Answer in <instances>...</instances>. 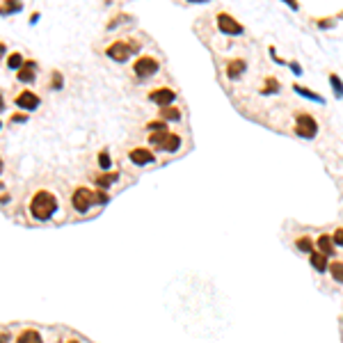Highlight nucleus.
<instances>
[{
  "instance_id": "nucleus-1",
  "label": "nucleus",
  "mask_w": 343,
  "mask_h": 343,
  "mask_svg": "<svg viewBox=\"0 0 343 343\" xmlns=\"http://www.w3.org/2000/svg\"><path fill=\"white\" fill-rule=\"evenodd\" d=\"M57 211V199L48 192V190H39V192L32 197L30 201V213L35 220L46 222V220L53 218V213Z\"/></svg>"
},
{
  "instance_id": "nucleus-2",
  "label": "nucleus",
  "mask_w": 343,
  "mask_h": 343,
  "mask_svg": "<svg viewBox=\"0 0 343 343\" xmlns=\"http://www.w3.org/2000/svg\"><path fill=\"white\" fill-rule=\"evenodd\" d=\"M140 50V44L133 39H117L112 41V44L105 48V55H108L112 62H117V64H124V62H128L130 57H133L135 53Z\"/></svg>"
},
{
  "instance_id": "nucleus-3",
  "label": "nucleus",
  "mask_w": 343,
  "mask_h": 343,
  "mask_svg": "<svg viewBox=\"0 0 343 343\" xmlns=\"http://www.w3.org/2000/svg\"><path fill=\"white\" fill-rule=\"evenodd\" d=\"M318 130H320V126L311 112H295L293 114V133L298 135V138L313 140L318 135Z\"/></svg>"
},
{
  "instance_id": "nucleus-4",
  "label": "nucleus",
  "mask_w": 343,
  "mask_h": 343,
  "mask_svg": "<svg viewBox=\"0 0 343 343\" xmlns=\"http://www.w3.org/2000/svg\"><path fill=\"white\" fill-rule=\"evenodd\" d=\"M215 28H218L222 35H227V37L245 35V25L240 23L234 14H229V12H218V16H215Z\"/></svg>"
},
{
  "instance_id": "nucleus-5",
  "label": "nucleus",
  "mask_w": 343,
  "mask_h": 343,
  "mask_svg": "<svg viewBox=\"0 0 343 343\" xmlns=\"http://www.w3.org/2000/svg\"><path fill=\"white\" fill-rule=\"evenodd\" d=\"M158 71H160V62L156 60V57H151V55H140L138 60L133 62V74L138 76L140 80L154 78Z\"/></svg>"
},
{
  "instance_id": "nucleus-6",
  "label": "nucleus",
  "mask_w": 343,
  "mask_h": 343,
  "mask_svg": "<svg viewBox=\"0 0 343 343\" xmlns=\"http://www.w3.org/2000/svg\"><path fill=\"white\" fill-rule=\"evenodd\" d=\"M94 190L87 188H76L74 194H71V206H74L78 213H87V211L94 206Z\"/></svg>"
},
{
  "instance_id": "nucleus-7",
  "label": "nucleus",
  "mask_w": 343,
  "mask_h": 343,
  "mask_svg": "<svg viewBox=\"0 0 343 343\" xmlns=\"http://www.w3.org/2000/svg\"><path fill=\"white\" fill-rule=\"evenodd\" d=\"M147 99H149L154 105H158V108H167V105H174L176 92L172 90V87H156V90L149 92Z\"/></svg>"
},
{
  "instance_id": "nucleus-8",
  "label": "nucleus",
  "mask_w": 343,
  "mask_h": 343,
  "mask_svg": "<svg viewBox=\"0 0 343 343\" xmlns=\"http://www.w3.org/2000/svg\"><path fill=\"white\" fill-rule=\"evenodd\" d=\"M128 160L133 165H138V167H145V165L156 163V154L151 149H147V147H135V149L128 151Z\"/></svg>"
},
{
  "instance_id": "nucleus-9",
  "label": "nucleus",
  "mask_w": 343,
  "mask_h": 343,
  "mask_svg": "<svg viewBox=\"0 0 343 343\" xmlns=\"http://www.w3.org/2000/svg\"><path fill=\"white\" fill-rule=\"evenodd\" d=\"M245 74H247V60H243V57H234V60H229L227 66H224L227 80H240Z\"/></svg>"
},
{
  "instance_id": "nucleus-10",
  "label": "nucleus",
  "mask_w": 343,
  "mask_h": 343,
  "mask_svg": "<svg viewBox=\"0 0 343 343\" xmlns=\"http://www.w3.org/2000/svg\"><path fill=\"white\" fill-rule=\"evenodd\" d=\"M179 149H181V135H179V133H172V130H167V135H165L163 145L158 147V151H165V154H176Z\"/></svg>"
},
{
  "instance_id": "nucleus-11",
  "label": "nucleus",
  "mask_w": 343,
  "mask_h": 343,
  "mask_svg": "<svg viewBox=\"0 0 343 343\" xmlns=\"http://www.w3.org/2000/svg\"><path fill=\"white\" fill-rule=\"evenodd\" d=\"M14 101H16V105H19V108H23V110L39 108V96H37L35 92H21Z\"/></svg>"
},
{
  "instance_id": "nucleus-12",
  "label": "nucleus",
  "mask_w": 343,
  "mask_h": 343,
  "mask_svg": "<svg viewBox=\"0 0 343 343\" xmlns=\"http://www.w3.org/2000/svg\"><path fill=\"white\" fill-rule=\"evenodd\" d=\"M16 78H19V83H35L37 78V64L32 60H25L23 66L19 69V74H16Z\"/></svg>"
},
{
  "instance_id": "nucleus-13",
  "label": "nucleus",
  "mask_w": 343,
  "mask_h": 343,
  "mask_svg": "<svg viewBox=\"0 0 343 343\" xmlns=\"http://www.w3.org/2000/svg\"><path fill=\"white\" fill-rule=\"evenodd\" d=\"M309 263H311V268L316 270V272H325V270L329 268V256L316 249V252L309 254Z\"/></svg>"
},
{
  "instance_id": "nucleus-14",
  "label": "nucleus",
  "mask_w": 343,
  "mask_h": 343,
  "mask_svg": "<svg viewBox=\"0 0 343 343\" xmlns=\"http://www.w3.org/2000/svg\"><path fill=\"white\" fill-rule=\"evenodd\" d=\"M293 92H295V94H300L302 99H307V101H313V103H318V105H325V99L318 94V92L309 90V87H304V85H300V83L293 85Z\"/></svg>"
},
{
  "instance_id": "nucleus-15",
  "label": "nucleus",
  "mask_w": 343,
  "mask_h": 343,
  "mask_svg": "<svg viewBox=\"0 0 343 343\" xmlns=\"http://www.w3.org/2000/svg\"><path fill=\"white\" fill-rule=\"evenodd\" d=\"M279 92H282V83L275 76L263 78V85H261V90H259L261 96H272V94H279Z\"/></svg>"
},
{
  "instance_id": "nucleus-16",
  "label": "nucleus",
  "mask_w": 343,
  "mask_h": 343,
  "mask_svg": "<svg viewBox=\"0 0 343 343\" xmlns=\"http://www.w3.org/2000/svg\"><path fill=\"white\" fill-rule=\"evenodd\" d=\"M181 117H183V112H181V108H176V105L160 108V119L163 121H181Z\"/></svg>"
},
{
  "instance_id": "nucleus-17",
  "label": "nucleus",
  "mask_w": 343,
  "mask_h": 343,
  "mask_svg": "<svg viewBox=\"0 0 343 343\" xmlns=\"http://www.w3.org/2000/svg\"><path fill=\"white\" fill-rule=\"evenodd\" d=\"M327 80H329V87H332V92H334V99H343V80H341V76L332 71V74L327 76Z\"/></svg>"
},
{
  "instance_id": "nucleus-18",
  "label": "nucleus",
  "mask_w": 343,
  "mask_h": 343,
  "mask_svg": "<svg viewBox=\"0 0 343 343\" xmlns=\"http://www.w3.org/2000/svg\"><path fill=\"white\" fill-rule=\"evenodd\" d=\"M316 247H318V252H323V254H327V256H332V254H334V243H332V236L323 234L318 240H316Z\"/></svg>"
},
{
  "instance_id": "nucleus-19",
  "label": "nucleus",
  "mask_w": 343,
  "mask_h": 343,
  "mask_svg": "<svg viewBox=\"0 0 343 343\" xmlns=\"http://www.w3.org/2000/svg\"><path fill=\"white\" fill-rule=\"evenodd\" d=\"M23 10V3L21 0H3L0 3V14H14V12H21Z\"/></svg>"
},
{
  "instance_id": "nucleus-20",
  "label": "nucleus",
  "mask_w": 343,
  "mask_h": 343,
  "mask_svg": "<svg viewBox=\"0 0 343 343\" xmlns=\"http://www.w3.org/2000/svg\"><path fill=\"white\" fill-rule=\"evenodd\" d=\"M16 343H41V334L37 329H25L16 336Z\"/></svg>"
},
{
  "instance_id": "nucleus-21",
  "label": "nucleus",
  "mask_w": 343,
  "mask_h": 343,
  "mask_svg": "<svg viewBox=\"0 0 343 343\" xmlns=\"http://www.w3.org/2000/svg\"><path fill=\"white\" fill-rule=\"evenodd\" d=\"M295 247L300 249V252H304V254H311V252H316V243H313L309 236H300L298 240H295Z\"/></svg>"
},
{
  "instance_id": "nucleus-22",
  "label": "nucleus",
  "mask_w": 343,
  "mask_h": 343,
  "mask_svg": "<svg viewBox=\"0 0 343 343\" xmlns=\"http://www.w3.org/2000/svg\"><path fill=\"white\" fill-rule=\"evenodd\" d=\"M117 179H119V174H114V172H110L108 174V172H103L101 176H96V185H99L101 190H108Z\"/></svg>"
},
{
  "instance_id": "nucleus-23",
  "label": "nucleus",
  "mask_w": 343,
  "mask_h": 343,
  "mask_svg": "<svg viewBox=\"0 0 343 343\" xmlns=\"http://www.w3.org/2000/svg\"><path fill=\"white\" fill-rule=\"evenodd\" d=\"M336 16H323V19H313V25L318 28V30H332L334 25H336Z\"/></svg>"
},
{
  "instance_id": "nucleus-24",
  "label": "nucleus",
  "mask_w": 343,
  "mask_h": 343,
  "mask_svg": "<svg viewBox=\"0 0 343 343\" xmlns=\"http://www.w3.org/2000/svg\"><path fill=\"white\" fill-rule=\"evenodd\" d=\"M329 275H332V279L336 284H343V261H332L329 263Z\"/></svg>"
},
{
  "instance_id": "nucleus-25",
  "label": "nucleus",
  "mask_w": 343,
  "mask_h": 343,
  "mask_svg": "<svg viewBox=\"0 0 343 343\" xmlns=\"http://www.w3.org/2000/svg\"><path fill=\"white\" fill-rule=\"evenodd\" d=\"M23 62L25 60H23V55H21V53H12L10 57H7V66H10V69H16V71L23 66Z\"/></svg>"
},
{
  "instance_id": "nucleus-26",
  "label": "nucleus",
  "mask_w": 343,
  "mask_h": 343,
  "mask_svg": "<svg viewBox=\"0 0 343 343\" xmlns=\"http://www.w3.org/2000/svg\"><path fill=\"white\" fill-rule=\"evenodd\" d=\"M165 135H167V130H156V133H149V145L154 147V149H158V147L163 145Z\"/></svg>"
},
{
  "instance_id": "nucleus-27",
  "label": "nucleus",
  "mask_w": 343,
  "mask_h": 343,
  "mask_svg": "<svg viewBox=\"0 0 343 343\" xmlns=\"http://www.w3.org/2000/svg\"><path fill=\"white\" fill-rule=\"evenodd\" d=\"M110 165H112V160H110V154H108V151H101V154H99V167L103 169V172H108Z\"/></svg>"
},
{
  "instance_id": "nucleus-28",
  "label": "nucleus",
  "mask_w": 343,
  "mask_h": 343,
  "mask_svg": "<svg viewBox=\"0 0 343 343\" xmlns=\"http://www.w3.org/2000/svg\"><path fill=\"white\" fill-rule=\"evenodd\" d=\"M147 130H149V133H156V130H167V124H165L163 119H154V121L147 124Z\"/></svg>"
},
{
  "instance_id": "nucleus-29",
  "label": "nucleus",
  "mask_w": 343,
  "mask_h": 343,
  "mask_svg": "<svg viewBox=\"0 0 343 343\" xmlns=\"http://www.w3.org/2000/svg\"><path fill=\"white\" fill-rule=\"evenodd\" d=\"M332 243H334V247H343V227H338L332 234Z\"/></svg>"
},
{
  "instance_id": "nucleus-30",
  "label": "nucleus",
  "mask_w": 343,
  "mask_h": 343,
  "mask_svg": "<svg viewBox=\"0 0 343 343\" xmlns=\"http://www.w3.org/2000/svg\"><path fill=\"white\" fill-rule=\"evenodd\" d=\"M268 53H270V57H272V60H275V64H279V66H286V64H289V62H286V60H282V57H279V55H277V48H275V46H270V48H268Z\"/></svg>"
},
{
  "instance_id": "nucleus-31",
  "label": "nucleus",
  "mask_w": 343,
  "mask_h": 343,
  "mask_svg": "<svg viewBox=\"0 0 343 343\" xmlns=\"http://www.w3.org/2000/svg\"><path fill=\"white\" fill-rule=\"evenodd\" d=\"M62 85H64L62 74H60V71H53V87H55V90H62Z\"/></svg>"
},
{
  "instance_id": "nucleus-32",
  "label": "nucleus",
  "mask_w": 343,
  "mask_h": 343,
  "mask_svg": "<svg viewBox=\"0 0 343 343\" xmlns=\"http://www.w3.org/2000/svg\"><path fill=\"white\" fill-rule=\"evenodd\" d=\"M94 201L96 204H105V201H108V194H105V190H94Z\"/></svg>"
},
{
  "instance_id": "nucleus-33",
  "label": "nucleus",
  "mask_w": 343,
  "mask_h": 343,
  "mask_svg": "<svg viewBox=\"0 0 343 343\" xmlns=\"http://www.w3.org/2000/svg\"><path fill=\"white\" fill-rule=\"evenodd\" d=\"M286 66H289V69L293 71V76H302V66H300L298 62H295V60H291V62H289V64H286Z\"/></svg>"
},
{
  "instance_id": "nucleus-34",
  "label": "nucleus",
  "mask_w": 343,
  "mask_h": 343,
  "mask_svg": "<svg viewBox=\"0 0 343 343\" xmlns=\"http://www.w3.org/2000/svg\"><path fill=\"white\" fill-rule=\"evenodd\" d=\"M14 121H16V124H23V121H28V114H25V112H16L14 117H12V124H14Z\"/></svg>"
},
{
  "instance_id": "nucleus-35",
  "label": "nucleus",
  "mask_w": 343,
  "mask_h": 343,
  "mask_svg": "<svg viewBox=\"0 0 343 343\" xmlns=\"http://www.w3.org/2000/svg\"><path fill=\"white\" fill-rule=\"evenodd\" d=\"M282 3H284V5H289L293 12H298V10H300V3H298V0H282Z\"/></svg>"
},
{
  "instance_id": "nucleus-36",
  "label": "nucleus",
  "mask_w": 343,
  "mask_h": 343,
  "mask_svg": "<svg viewBox=\"0 0 343 343\" xmlns=\"http://www.w3.org/2000/svg\"><path fill=\"white\" fill-rule=\"evenodd\" d=\"M188 5H204V3H211V0H185Z\"/></svg>"
},
{
  "instance_id": "nucleus-37",
  "label": "nucleus",
  "mask_w": 343,
  "mask_h": 343,
  "mask_svg": "<svg viewBox=\"0 0 343 343\" xmlns=\"http://www.w3.org/2000/svg\"><path fill=\"white\" fill-rule=\"evenodd\" d=\"M5 108V103H3V92H0V110Z\"/></svg>"
},
{
  "instance_id": "nucleus-38",
  "label": "nucleus",
  "mask_w": 343,
  "mask_h": 343,
  "mask_svg": "<svg viewBox=\"0 0 343 343\" xmlns=\"http://www.w3.org/2000/svg\"><path fill=\"white\" fill-rule=\"evenodd\" d=\"M5 53V44H3V41H0V55Z\"/></svg>"
},
{
  "instance_id": "nucleus-39",
  "label": "nucleus",
  "mask_w": 343,
  "mask_h": 343,
  "mask_svg": "<svg viewBox=\"0 0 343 343\" xmlns=\"http://www.w3.org/2000/svg\"><path fill=\"white\" fill-rule=\"evenodd\" d=\"M0 343H7V336H5V334H3V336H0Z\"/></svg>"
},
{
  "instance_id": "nucleus-40",
  "label": "nucleus",
  "mask_w": 343,
  "mask_h": 343,
  "mask_svg": "<svg viewBox=\"0 0 343 343\" xmlns=\"http://www.w3.org/2000/svg\"><path fill=\"white\" fill-rule=\"evenodd\" d=\"M0 172H3V158H0Z\"/></svg>"
},
{
  "instance_id": "nucleus-41",
  "label": "nucleus",
  "mask_w": 343,
  "mask_h": 343,
  "mask_svg": "<svg viewBox=\"0 0 343 343\" xmlns=\"http://www.w3.org/2000/svg\"><path fill=\"white\" fill-rule=\"evenodd\" d=\"M69 343H78V341H69Z\"/></svg>"
},
{
  "instance_id": "nucleus-42",
  "label": "nucleus",
  "mask_w": 343,
  "mask_h": 343,
  "mask_svg": "<svg viewBox=\"0 0 343 343\" xmlns=\"http://www.w3.org/2000/svg\"><path fill=\"white\" fill-rule=\"evenodd\" d=\"M0 128H3V121H0Z\"/></svg>"
}]
</instances>
